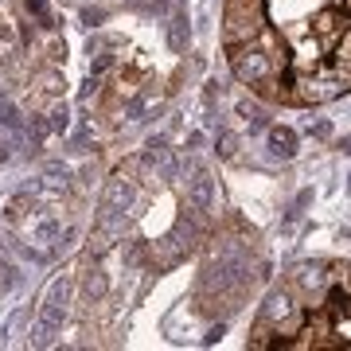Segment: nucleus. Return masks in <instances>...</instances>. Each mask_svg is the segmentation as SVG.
Returning a JSON list of instances; mask_svg holds the SVG:
<instances>
[{"label": "nucleus", "mask_w": 351, "mask_h": 351, "mask_svg": "<svg viewBox=\"0 0 351 351\" xmlns=\"http://www.w3.org/2000/svg\"><path fill=\"white\" fill-rule=\"evenodd\" d=\"M254 348H351V265L304 262L265 297Z\"/></svg>", "instance_id": "nucleus-2"}, {"label": "nucleus", "mask_w": 351, "mask_h": 351, "mask_svg": "<svg viewBox=\"0 0 351 351\" xmlns=\"http://www.w3.org/2000/svg\"><path fill=\"white\" fill-rule=\"evenodd\" d=\"M66 125H71V110H66L63 101H59V106H51V113H47V129H55V133H63Z\"/></svg>", "instance_id": "nucleus-3"}, {"label": "nucleus", "mask_w": 351, "mask_h": 351, "mask_svg": "<svg viewBox=\"0 0 351 351\" xmlns=\"http://www.w3.org/2000/svg\"><path fill=\"white\" fill-rule=\"evenodd\" d=\"M223 51L242 86L281 106L351 94V0H226Z\"/></svg>", "instance_id": "nucleus-1"}]
</instances>
